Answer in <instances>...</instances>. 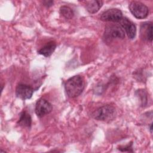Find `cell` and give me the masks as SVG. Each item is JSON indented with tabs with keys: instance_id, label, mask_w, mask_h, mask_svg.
I'll return each instance as SVG.
<instances>
[{
	"instance_id": "1",
	"label": "cell",
	"mask_w": 153,
	"mask_h": 153,
	"mask_svg": "<svg viewBox=\"0 0 153 153\" xmlns=\"http://www.w3.org/2000/svg\"><path fill=\"white\" fill-rule=\"evenodd\" d=\"M84 79L82 76L79 75L71 77L65 83L66 93L71 98L79 96L84 90Z\"/></svg>"
},
{
	"instance_id": "2",
	"label": "cell",
	"mask_w": 153,
	"mask_h": 153,
	"mask_svg": "<svg viewBox=\"0 0 153 153\" xmlns=\"http://www.w3.org/2000/svg\"><path fill=\"white\" fill-rule=\"evenodd\" d=\"M115 107L111 105H106L96 109L92 113L91 116L96 120L109 122L115 118Z\"/></svg>"
},
{
	"instance_id": "3",
	"label": "cell",
	"mask_w": 153,
	"mask_h": 153,
	"mask_svg": "<svg viewBox=\"0 0 153 153\" xmlns=\"http://www.w3.org/2000/svg\"><path fill=\"white\" fill-rule=\"evenodd\" d=\"M125 37V32L120 25L110 24L105 27L103 38L107 43L115 39H123Z\"/></svg>"
},
{
	"instance_id": "4",
	"label": "cell",
	"mask_w": 153,
	"mask_h": 153,
	"mask_svg": "<svg viewBox=\"0 0 153 153\" xmlns=\"http://www.w3.org/2000/svg\"><path fill=\"white\" fill-rule=\"evenodd\" d=\"M131 13L138 19H143L149 14V8L139 1H131L128 6Z\"/></svg>"
},
{
	"instance_id": "5",
	"label": "cell",
	"mask_w": 153,
	"mask_h": 153,
	"mask_svg": "<svg viewBox=\"0 0 153 153\" xmlns=\"http://www.w3.org/2000/svg\"><path fill=\"white\" fill-rule=\"evenodd\" d=\"M123 18L121 11L117 8H111L103 11L100 15V20L104 22H119Z\"/></svg>"
},
{
	"instance_id": "6",
	"label": "cell",
	"mask_w": 153,
	"mask_h": 153,
	"mask_svg": "<svg viewBox=\"0 0 153 153\" xmlns=\"http://www.w3.org/2000/svg\"><path fill=\"white\" fill-rule=\"evenodd\" d=\"M35 110L36 115L38 117L41 118L50 113L53 110V106L48 100L45 99L41 98L36 102Z\"/></svg>"
},
{
	"instance_id": "7",
	"label": "cell",
	"mask_w": 153,
	"mask_h": 153,
	"mask_svg": "<svg viewBox=\"0 0 153 153\" xmlns=\"http://www.w3.org/2000/svg\"><path fill=\"white\" fill-rule=\"evenodd\" d=\"M33 93V88L25 84H19L16 88V95L17 97L22 99L26 100L30 99Z\"/></svg>"
},
{
	"instance_id": "8",
	"label": "cell",
	"mask_w": 153,
	"mask_h": 153,
	"mask_svg": "<svg viewBox=\"0 0 153 153\" xmlns=\"http://www.w3.org/2000/svg\"><path fill=\"white\" fill-rule=\"evenodd\" d=\"M120 26L124 29L126 34L130 39L134 38L136 33V27L135 25L127 17H123L119 22Z\"/></svg>"
},
{
	"instance_id": "9",
	"label": "cell",
	"mask_w": 153,
	"mask_h": 153,
	"mask_svg": "<svg viewBox=\"0 0 153 153\" xmlns=\"http://www.w3.org/2000/svg\"><path fill=\"white\" fill-rule=\"evenodd\" d=\"M152 23L145 22L140 26V35L142 39L152 42Z\"/></svg>"
},
{
	"instance_id": "10",
	"label": "cell",
	"mask_w": 153,
	"mask_h": 153,
	"mask_svg": "<svg viewBox=\"0 0 153 153\" xmlns=\"http://www.w3.org/2000/svg\"><path fill=\"white\" fill-rule=\"evenodd\" d=\"M84 2L85 9L90 14L96 13L103 5V1L100 0L86 1Z\"/></svg>"
},
{
	"instance_id": "11",
	"label": "cell",
	"mask_w": 153,
	"mask_h": 153,
	"mask_svg": "<svg viewBox=\"0 0 153 153\" xmlns=\"http://www.w3.org/2000/svg\"><path fill=\"white\" fill-rule=\"evenodd\" d=\"M56 48V44L54 41H50L47 42L44 47L38 51V53L45 57L50 56L54 51Z\"/></svg>"
},
{
	"instance_id": "12",
	"label": "cell",
	"mask_w": 153,
	"mask_h": 153,
	"mask_svg": "<svg viewBox=\"0 0 153 153\" xmlns=\"http://www.w3.org/2000/svg\"><path fill=\"white\" fill-rule=\"evenodd\" d=\"M17 124L23 127H30L32 124V118L29 113L26 111H23L20 114Z\"/></svg>"
},
{
	"instance_id": "13",
	"label": "cell",
	"mask_w": 153,
	"mask_h": 153,
	"mask_svg": "<svg viewBox=\"0 0 153 153\" xmlns=\"http://www.w3.org/2000/svg\"><path fill=\"white\" fill-rule=\"evenodd\" d=\"M60 13L66 19H71L74 16L72 9L66 5H63L60 8Z\"/></svg>"
},
{
	"instance_id": "14",
	"label": "cell",
	"mask_w": 153,
	"mask_h": 153,
	"mask_svg": "<svg viewBox=\"0 0 153 153\" xmlns=\"http://www.w3.org/2000/svg\"><path fill=\"white\" fill-rule=\"evenodd\" d=\"M132 142L125 146H120L118 149L121 152H133L132 148Z\"/></svg>"
},
{
	"instance_id": "15",
	"label": "cell",
	"mask_w": 153,
	"mask_h": 153,
	"mask_svg": "<svg viewBox=\"0 0 153 153\" xmlns=\"http://www.w3.org/2000/svg\"><path fill=\"white\" fill-rule=\"evenodd\" d=\"M42 4H44V5L49 7H51V5H53V1H42Z\"/></svg>"
},
{
	"instance_id": "16",
	"label": "cell",
	"mask_w": 153,
	"mask_h": 153,
	"mask_svg": "<svg viewBox=\"0 0 153 153\" xmlns=\"http://www.w3.org/2000/svg\"><path fill=\"white\" fill-rule=\"evenodd\" d=\"M152 123H151V126H150V131L151 133H152Z\"/></svg>"
}]
</instances>
